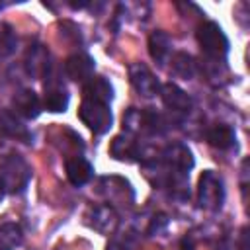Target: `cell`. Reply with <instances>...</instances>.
Segmentation results:
<instances>
[{
	"instance_id": "23",
	"label": "cell",
	"mask_w": 250,
	"mask_h": 250,
	"mask_svg": "<svg viewBox=\"0 0 250 250\" xmlns=\"http://www.w3.org/2000/svg\"><path fill=\"white\" fill-rule=\"evenodd\" d=\"M166 225H168V219H166V215H156V217H152V221H150V227H148V234L160 232V230H162Z\"/></svg>"
},
{
	"instance_id": "24",
	"label": "cell",
	"mask_w": 250,
	"mask_h": 250,
	"mask_svg": "<svg viewBox=\"0 0 250 250\" xmlns=\"http://www.w3.org/2000/svg\"><path fill=\"white\" fill-rule=\"evenodd\" d=\"M238 250H250L248 246V227H242L240 236H238Z\"/></svg>"
},
{
	"instance_id": "12",
	"label": "cell",
	"mask_w": 250,
	"mask_h": 250,
	"mask_svg": "<svg viewBox=\"0 0 250 250\" xmlns=\"http://www.w3.org/2000/svg\"><path fill=\"white\" fill-rule=\"evenodd\" d=\"M94 59L86 53H76V55H70L64 62V72L70 80H76V82H84V80H90L94 76Z\"/></svg>"
},
{
	"instance_id": "22",
	"label": "cell",
	"mask_w": 250,
	"mask_h": 250,
	"mask_svg": "<svg viewBox=\"0 0 250 250\" xmlns=\"http://www.w3.org/2000/svg\"><path fill=\"white\" fill-rule=\"evenodd\" d=\"M135 244H137V238L133 232H123V234H115L109 244H107V250H135Z\"/></svg>"
},
{
	"instance_id": "9",
	"label": "cell",
	"mask_w": 250,
	"mask_h": 250,
	"mask_svg": "<svg viewBox=\"0 0 250 250\" xmlns=\"http://www.w3.org/2000/svg\"><path fill=\"white\" fill-rule=\"evenodd\" d=\"M25 72L31 78H47L49 70H51V59H49V51L43 45H33L29 47V51L25 53Z\"/></svg>"
},
{
	"instance_id": "6",
	"label": "cell",
	"mask_w": 250,
	"mask_h": 250,
	"mask_svg": "<svg viewBox=\"0 0 250 250\" xmlns=\"http://www.w3.org/2000/svg\"><path fill=\"white\" fill-rule=\"evenodd\" d=\"M160 96H162L166 109H170V113H174L176 117H186L193 107L191 98L180 86H176L172 82H166L160 86Z\"/></svg>"
},
{
	"instance_id": "11",
	"label": "cell",
	"mask_w": 250,
	"mask_h": 250,
	"mask_svg": "<svg viewBox=\"0 0 250 250\" xmlns=\"http://www.w3.org/2000/svg\"><path fill=\"white\" fill-rule=\"evenodd\" d=\"M12 107H14L16 115L25 117V119H35L41 113V102H39L37 94L29 88H21L14 94Z\"/></svg>"
},
{
	"instance_id": "19",
	"label": "cell",
	"mask_w": 250,
	"mask_h": 250,
	"mask_svg": "<svg viewBox=\"0 0 250 250\" xmlns=\"http://www.w3.org/2000/svg\"><path fill=\"white\" fill-rule=\"evenodd\" d=\"M23 242L21 227L16 223H4L0 225V250H16Z\"/></svg>"
},
{
	"instance_id": "2",
	"label": "cell",
	"mask_w": 250,
	"mask_h": 250,
	"mask_svg": "<svg viewBox=\"0 0 250 250\" xmlns=\"http://www.w3.org/2000/svg\"><path fill=\"white\" fill-rule=\"evenodd\" d=\"M31 180V166L20 154H6L0 160V182L6 193H20Z\"/></svg>"
},
{
	"instance_id": "25",
	"label": "cell",
	"mask_w": 250,
	"mask_h": 250,
	"mask_svg": "<svg viewBox=\"0 0 250 250\" xmlns=\"http://www.w3.org/2000/svg\"><path fill=\"white\" fill-rule=\"evenodd\" d=\"M4 195H6V189H4V186H2V182H0V203H2Z\"/></svg>"
},
{
	"instance_id": "10",
	"label": "cell",
	"mask_w": 250,
	"mask_h": 250,
	"mask_svg": "<svg viewBox=\"0 0 250 250\" xmlns=\"http://www.w3.org/2000/svg\"><path fill=\"white\" fill-rule=\"evenodd\" d=\"M0 135L8 137V139L21 141V143H31V139H33L31 131L23 125V121L8 109H0Z\"/></svg>"
},
{
	"instance_id": "18",
	"label": "cell",
	"mask_w": 250,
	"mask_h": 250,
	"mask_svg": "<svg viewBox=\"0 0 250 250\" xmlns=\"http://www.w3.org/2000/svg\"><path fill=\"white\" fill-rule=\"evenodd\" d=\"M207 141L211 146H215L219 150H229L234 145V131H232V127H229L225 123L213 125L207 129Z\"/></svg>"
},
{
	"instance_id": "7",
	"label": "cell",
	"mask_w": 250,
	"mask_h": 250,
	"mask_svg": "<svg viewBox=\"0 0 250 250\" xmlns=\"http://www.w3.org/2000/svg\"><path fill=\"white\" fill-rule=\"evenodd\" d=\"M129 78H131L133 88L145 98H152L160 92V84H158L156 76L143 62H135L129 66Z\"/></svg>"
},
{
	"instance_id": "15",
	"label": "cell",
	"mask_w": 250,
	"mask_h": 250,
	"mask_svg": "<svg viewBox=\"0 0 250 250\" xmlns=\"http://www.w3.org/2000/svg\"><path fill=\"white\" fill-rule=\"evenodd\" d=\"M43 105H45L47 111H53V113L64 111L66 105H68V94H66L64 86L59 84V82L45 84V100H43Z\"/></svg>"
},
{
	"instance_id": "8",
	"label": "cell",
	"mask_w": 250,
	"mask_h": 250,
	"mask_svg": "<svg viewBox=\"0 0 250 250\" xmlns=\"http://www.w3.org/2000/svg\"><path fill=\"white\" fill-rule=\"evenodd\" d=\"M86 219H88V225H90L94 230H98L100 234H113L115 229H117V223H119L115 209L109 207V205H96V207H90Z\"/></svg>"
},
{
	"instance_id": "13",
	"label": "cell",
	"mask_w": 250,
	"mask_h": 250,
	"mask_svg": "<svg viewBox=\"0 0 250 250\" xmlns=\"http://www.w3.org/2000/svg\"><path fill=\"white\" fill-rule=\"evenodd\" d=\"M66 168V178L72 186H84L86 182H90L92 174H94V168L92 164L84 158V156H72L66 160L64 164Z\"/></svg>"
},
{
	"instance_id": "5",
	"label": "cell",
	"mask_w": 250,
	"mask_h": 250,
	"mask_svg": "<svg viewBox=\"0 0 250 250\" xmlns=\"http://www.w3.org/2000/svg\"><path fill=\"white\" fill-rule=\"evenodd\" d=\"M162 162L166 164L168 172H170V180L172 184L176 182H186L191 166H193V156H191V150L184 145H172L168 148L162 150L160 154Z\"/></svg>"
},
{
	"instance_id": "3",
	"label": "cell",
	"mask_w": 250,
	"mask_h": 250,
	"mask_svg": "<svg viewBox=\"0 0 250 250\" xmlns=\"http://www.w3.org/2000/svg\"><path fill=\"white\" fill-rule=\"evenodd\" d=\"M225 201V184L223 178L213 172L205 170L197 182V203L205 211H219Z\"/></svg>"
},
{
	"instance_id": "20",
	"label": "cell",
	"mask_w": 250,
	"mask_h": 250,
	"mask_svg": "<svg viewBox=\"0 0 250 250\" xmlns=\"http://www.w3.org/2000/svg\"><path fill=\"white\" fill-rule=\"evenodd\" d=\"M172 72L176 74V76H180V78H184V80H191L193 76H195V70H197V64H195V61H193V57L191 55H188V53H174L172 55Z\"/></svg>"
},
{
	"instance_id": "4",
	"label": "cell",
	"mask_w": 250,
	"mask_h": 250,
	"mask_svg": "<svg viewBox=\"0 0 250 250\" xmlns=\"http://www.w3.org/2000/svg\"><path fill=\"white\" fill-rule=\"evenodd\" d=\"M78 117L96 135L107 133L111 127V121H113L109 104H102V102H94V100H82V105L78 109Z\"/></svg>"
},
{
	"instance_id": "16",
	"label": "cell",
	"mask_w": 250,
	"mask_h": 250,
	"mask_svg": "<svg viewBox=\"0 0 250 250\" xmlns=\"http://www.w3.org/2000/svg\"><path fill=\"white\" fill-rule=\"evenodd\" d=\"M109 152L113 158L117 160H135L141 152H139V145L137 141H133L129 135H117L113 137L111 145H109Z\"/></svg>"
},
{
	"instance_id": "17",
	"label": "cell",
	"mask_w": 250,
	"mask_h": 250,
	"mask_svg": "<svg viewBox=\"0 0 250 250\" xmlns=\"http://www.w3.org/2000/svg\"><path fill=\"white\" fill-rule=\"evenodd\" d=\"M170 51H172V39H170L168 33H164V31L150 33V37H148V53L158 64H164L168 61Z\"/></svg>"
},
{
	"instance_id": "1",
	"label": "cell",
	"mask_w": 250,
	"mask_h": 250,
	"mask_svg": "<svg viewBox=\"0 0 250 250\" xmlns=\"http://www.w3.org/2000/svg\"><path fill=\"white\" fill-rule=\"evenodd\" d=\"M197 43L207 57L209 64H225V57L229 53V39L223 27L215 21H205L197 27Z\"/></svg>"
},
{
	"instance_id": "14",
	"label": "cell",
	"mask_w": 250,
	"mask_h": 250,
	"mask_svg": "<svg viewBox=\"0 0 250 250\" xmlns=\"http://www.w3.org/2000/svg\"><path fill=\"white\" fill-rule=\"evenodd\" d=\"M113 98V88L104 76H92L84 84V100H94L102 104H109Z\"/></svg>"
},
{
	"instance_id": "21",
	"label": "cell",
	"mask_w": 250,
	"mask_h": 250,
	"mask_svg": "<svg viewBox=\"0 0 250 250\" xmlns=\"http://www.w3.org/2000/svg\"><path fill=\"white\" fill-rule=\"evenodd\" d=\"M16 49V33L8 23H0V59L8 57Z\"/></svg>"
}]
</instances>
